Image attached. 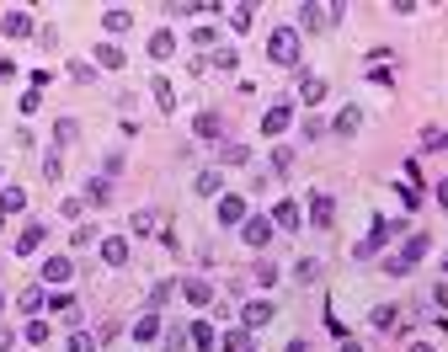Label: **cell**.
<instances>
[{"label":"cell","instance_id":"cell-17","mask_svg":"<svg viewBox=\"0 0 448 352\" xmlns=\"http://www.w3.org/2000/svg\"><path fill=\"white\" fill-rule=\"evenodd\" d=\"M219 128H224V118H219V112H198V118H193V134H198V139H219Z\"/></svg>","mask_w":448,"mask_h":352},{"label":"cell","instance_id":"cell-20","mask_svg":"<svg viewBox=\"0 0 448 352\" xmlns=\"http://www.w3.org/2000/svg\"><path fill=\"white\" fill-rule=\"evenodd\" d=\"M272 224H278V230H299V203H289V198H283V203L272 208Z\"/></svg>","mask_w":448,"mask_h":352},{"label":"cell","instance_id":"cell-7","mask_svg":"<svg viewBox=\"0 0 448 352\" xmlns=\"http://www.w3.org/2000/svg\"><path fill=\"white\" fill-rule=\"evenodd\" d=\"M331 219H337L331 193H315V198H310V224H315V230H331Z\"/></svg>","mask_w":448,"mask_h":352},{"label":"cell","instance_id":"cell-9","mask_svg":"<svg viewBox=\"0 0 448 352\" xmlns=\"http://www.w3.org/2000/svg\"><path fill=\"white\" fill-rule=\"evenodd\" d=\"M0 32H6V37H32V16H27V11H6V16H0Z\"/></svg>","mask_w":448,"mask_h":352},{"label":"cell","instance_id":"cell-11","mask_svg":"<svg viewBox=\"0 0 448 352\" xmlns=\"http://www.w3.org/2000/svg\"><path fill=\"white\" fill-rule=\"evenodd\" d=\"M102 262H107V267H123V262H128V241H123V235H107V241H102Z\"/></svg>","mask_w":448,"mask_h":352},{"label":"cell","instance_id":"cell-40","mask_svg":"<svg viewBox=\"0 0 448 352\" xmlns=\"http://www.w3.org/2000/svg\"><path fill=\"white\" fill-rule=\"evenodd\" d=\"M208 64H219V70H235V64H241V54H235V49H219Z\"/></svg>","mask_w":448,"mask_h":352},{"label":"cell","instance_id":"cell-31","mask_svg":"<svg viewBox=\"0 0 448 352\" xmlns=\"http://www.w3.org/2000/svg\"><path fill=\"white\" fill-rule=\"evenodd\" d=\"M27 310V315H37V310H43V289H22V299H16Z\"/></svg>","mask_w":448,"mask_h":352},{"label":"cell","instance_id":"cell-10","mask_svg":"<svg viewBox=\"0 0 448 352\" xmlns=\"http://www.w3.org/2000/svg\"><path fill=\"white\" fill-rule=\"evenodd\" d=\"M299 102L304 107H320V102H326V80H320V75H304L299 80Z\"/></svg>","mask_w":448,"mask_h":352},{"label":"cell","instance_id":"cell-14","mask_svg":"<svg viewBox=\"0 0 448 352\" xmlns=\"http://www.w3.org/2000/svg\"><path fill=\"white\" fill-rule=\"evenodd\" d=\"M219 224H246V203H241V198H219Z\"/></svg>","mask_w":448,"mask_h":352},{"label":"cell","instance_id":"cell-21","mask_svg":"<svg viewBox=\"0 0 448 352\" xmlns=\"http://www.w3.org/2000/svg\"><path fill=\"white\" fill-rule=\"evenodd\" d=\"M155 336H160V315L150 310V315H139V320H133V341H155Z\"/></svg>","mask_w":448,"mask_h":352},{"label":"cell","instance_id":"cell-29","mask_svg":"<svg viewBox=\"0 0 448 352\" xmlns=\"http://www.w3.org/2000/svg\"><path fill=\"white\" fill-rule=\"evenodd\" d=\"M427 245H432V241H427V235H411V241H406V251H400V256H406V262H411V267H416V262H422V256H427Z\"/></svg>","mask_w":448,"mask_h":352},{"label":"cell","instance_id":"cell-37","mask_svg":"<svg viewBox=\"0 0 448 352\" xmlns=\"http://www.w3.org/2000/svg\"><path fill=\"white\" fill-rule=\"evenodd\" d=\"M75 134H80V128H75V123H70V118H64V123H59V128H54V145H75Z\"/></svg>","mask_w":448,"mask_h":352},{"label":"cell","instance_id":"cell-34","mask_svg":"<svg viewBox=\"0 0 448 352\" xmlns=\"http://www.w3.org/2000/svg\"><path fill=\"white\" fill-rule=\"evenodd\" d=\"M256 283H262V289H272V283H278V267H272V262H256V272H251Z\"/></svg>","mask_w":448,"mask_h":352},{"label":"cell","instance_id":"cell-13","mask_svg":"<svg viewBox=\"0 0 448 352\" xmlns=\"http://www.w3.org/2000/svg\"><path fill=\"white\" fill-rule=\"evenodd\" d=\"M182 299L187 304H208V299H214V283H208V278H187L182 283Z\"/></svg>","mask_w":448,"mask_h":352},{"label":"cell","instance_id":"cell-28","mask_svg":"<svg viewBox=\"0 0 448 352\" xmlns=\"http://www.w3.org/2000/svg\"><path fill=\"white\" fill-rule=\"evenodd\" d=\"M219 160H224V166H246L251 150H246V145H219Z\"/></svg>","mask_w":448,"mask_h":352},{"label":"cell","instance_id":"cell-32","mask_svg":"<svg viewBox=\"0 0 448 352\" xmlns=\"http://www.w3.org/2000/svg\"><path fill=\"white\" fill-rule=\"evenodd\" d=\"M64 352H97V336H85V331H75V336L64 341Z\"/></svg>","mask_w":448,"mask_h":352},{"label":"cell","instance_id":"cell-18","mask_svg":"<svg viewBox=\"0 0 448 352\" xmlns=\"http://www.w3.org/2000/svg\"><path fill=\"white\" fill-rule=\"evenodd\" d=\"M102 27H107L112 37H118V32H128V27H133V11H123V6H112V11H102Z\"/></svg>","mask_w":448,"mask_h":352},{"label":"cell","instance_id":"cell-30","mask_svg":"<svg viewBox=\"0 0 448 352\" xmlns=\"http://www.w3.org/2000/svg\"><path fill=\"white\" fill-rule=\"evenodd\" d=\"M198 193H203V198L224 193V182H219V171H198Z\"/></svg>","mask_w":448,"mask_h":352},{"label":"cell","instance_id":"cell-47","mask_svg":"<svg viewBox=\"0 0 448 352\" xmlns=\"http://www.w3.org/2000/svg\"><path fill=\"white\" fill-rule=\"evenodd\" d=\"M11 70H16V64H11V59H0V80H6V75H11Z\"/></svg>","mask_w":448,"mask_h":352},{"label":"cell","instance_id":"cell-44","mask_svg":"<svg viewBox=\"0 0 448 352\" xmlns=\"http://www.w3.org/2000/svg\"><path fill=\"white\" fill-rule=\"evenodd\" d=\"M11 347H16V331H11V326H0V352H11Z\"/></svg>","mask_w":448,"mask_h":352},{"label":"cell","instance_id":"cell-1","mask_svg":"<svg viewBox=\"0 0 448 352\" xmlns=\"http://www.w3.org/2000/svg\"><path fill=\"white\" fill-rule=\"evenodd\" d=\"M267 59L283 64V70H293V64H299V32H293V27H272V37H267Z\"/></svg>","mask_w":448,"mask_h":352},{"label":"cell","instance_id":"cell-33","mask_svg":"<svg viewBox=\"0 0 448 352\" xmlns=\"http://www.w3.org/2000/svg\"><path fill=\"white\" fill-rule=\"evenodd\" d=\"M406 272H411L406 256H385V278H406Z\"/></svg>","mask_w":448,"mask_h":352},{"label":"cell","instance_id":"cell-8","mask_svg":"<svg viewBox=\"0 0 448 352\" xmlns=\"http://www.w3.org/2000/svg\"><path fill=\"white\" fill-rule=\"evenodd\" d=\"M70 278H75V262H70V256H49V262H43V283L59 289V283H70Z\"/></svg>","mask_w":448,"mask_h":352},{"label":"cell","instance_id":"cell-22","mask_svg":"<svg viewBox=\"0 0 448 352\" xmlns=\"http://www.w3.org/2000/svg\"><path fill=\"white\" fill-rule=\"evenodd\" d=\"M219 352H251V331H224V336H219Z\"/></svg>","mask_w":448,"mask_h":352},{"label":"cell","instance_id":"cell-4","mask_svg":"<svg viewBox=\"0 0 448 352\" xmlns=\"http://www.w3.org/2000/svg\"><path fill=\"white\" fill-rule=\"evenodd\" d=\"M272 315H278V310H272L267 299L246 304V310H241V331H262V326H272Z\"/></svg>","mask_w":448,"mask_h":352},{"label":"cell","instance_id":"cell-19","mask_svg":"<svg viewBox=\"0 0 448 352\" xmlns=\"http://www.w3.org/2000/svg\"><path fill=\"white\" fill-rule=\"evenodd\" d=\"M171 54H176V32H166V27H160V32L150 37V59H171Z\"/></svg>","mask_w":448,"mask_h":352},{"label":"cell","instance_id":"cell-5","mask_svg":"<svg viewBox=\"0 0 448 352\" xmlns=\"http://www.w3.org/2000/svg\"><path fill=\"white\" fill-rule=\"evenodd\" d=\"M289 123H293V107H289V102H278V107H267V112H262V134H267V139H278Z\"/></svg>","mask_w":448,"mask_h":352},{"label":"cell","instance_id":"cell-50","mask_svg":"<svg viewBox=\"0 0 448 352\" xmlns=\"http://www.w3.org/2000/svg\"><path fill=\"white\" fill-rule=\"evenodd\" d=\"M0 219H6V214H0Z\"/></svg>","mask_w":448,"mask_h":352},{"label":"cell","instance_id":"cell-24","mask_svg":"<svg viewBox=\"0 0 448 352\" xmlns=\"http://www.w3.org/2000/svg\"><path fill=\"white\" fill-rule=\"evenodd\" d=\"M331 128H337V134H358V128H363V112H358V107L337 112V123H331Z\"/></svg>","mask_w":448,"mask_h":352},{"label":"cell","instance_id":"cell-3","mask_svg":"<svg viewBox=\"0 0 448 352\" xmlns=\"http://www.w3.org/2000/svg\"><path fill=\"white\" fill-rule=\"evenodd\" d=\"M337 16H347V6H299V22L315 27V32H320V27H331Z\"/></svg>","mask_w":448,"mask_h":352},{"label":"cell","instance_id":"cell-49","mask_svg":"<svg viewBox=\"0 0 448 352\" xmlns=\"http://www.w3.org/2000/svg\"><path fill=\"white\" fill-rule=\"evenodd\" d=\"M0 182H6V171H0Z\"/></svg>","mask_w":448,"mask_h":352},{"label":"cell","instance_id":"cell-42","mask_svg":"<svg viewBox=\"0 0 448 352\" xmlns=\"http://www.w3.org/2000/svg\"><path fill=\"white\" fill-rule=\"evenodd\" d=\"M166 347H171V352H182V347H187V331H182V326H171V331H166Z\"/></svg>","mask_w":448,"mask_h":352},{"label":"cell","instance_id":"cell-38","mask_svg":"<svg viewBox=\"0 0 448 352\" xmlns=\"http://www.w3.org/2000/svg\"><path fill=\"white\" fill-rule=\"evenodd\" d=\"M22 336H27V341H49V320H27Z\"/></svg>","mask_w":448,"mask_h":352},{"label":"cell","instance_id":"cell-16","mask_svg":"<svg viewBox=\"0 0 448 352\" xmlns=\"http://www.w3.org/2000/svg\"><path fill=\"white\" fill-rule=\"evenodd\" d=\"M49 241V230H43V224H27L22 235H16V256H27V251H37V245Z\"/></svg>","mask_w":448,"mask_h":352},{"label":"cell","instance_id":"cell-27","mask_svg":"<svg viewBox=\"0 0 448 352\" xmlns=\"http://www.w3.org/2000/svg\"><path fill=\"white\" fill-rule=\"evenodd\" d=\"M193 347H198V352L219 347V336H214V326H208V320H198V326H193Z\"/></svg>","mask_w":448,"mask_h":352},{"label":"cell","instance_id":"cell-41","mask_svg":"<svg viewBox=\"0 0 448 352\" xmlns=\"http://www.w3.org/2000/svg\"><path fill=\"white\" fill-rule=\"evenodd\" d=\"M422 145H427V150H448V134H443V128H427Z\"/></svg>","mask_w":448,"mask_h":352},{"label":"cell","instance_id":"cell-48","mask_svg":"<svg viewBox=\"0 0 448 352\" xmlns=\"http://www.w3.org/2000/svg\"><path fill=\"white\" fill-rule=\"evenodd\" d=\"M406 352H432V347H427V341H411V347H406Z\"/></svg>","mask_w":448,"mask_h":352},{"label":"cell","instance_id":"cell-23","mask_svg":"<svg viewBox=\"0 0 448 352\" xmlns=\"http://www.w3.org/2000/svg\"><path fill=\"white\" fill-rule=\"evenodd\" d=\"M97 64H102V70H123L128 59H123V49H118V43H102V49H97Z\"/></svg>","mask_w":448,"mask_h":352},{"label":"cell","instance_id":"cell-25","mask_svg":"<svg viewBox=\"0 0 448 352\" xmlns=\"http://www.w3.org/2000/svg\"><path fill=\"white\" fill-rule=\"evenodd\" d=\"M27 208V193L22 187H6V193H0V214H22Z\"/></svg>","mask_w":448,"mask_h":352},{"label":"cell","instance_id":"cell-35","mask_svg":"<svg viewBox=\"0 0 448 352\" xmlns=\"http://www.w3.org/2000/svg\"><path fill=\"white\" fill-rule=\"evenodd\" d=\"M251 6H230V27H241V32H246V27H251Z\"/></svg>","mask_w":448,"mask_h":352},{"label":"cell","instance_id":"cell-45","mask_svg":"<svg viewBox=\"0 0 448 352\" xmlns=\"http://www.w3.org/2000/svg\"><path fill=\"white\" fill-rule=\"evenodd\" d=\"M341 352H363V341H352V336H341Z\"/></svg>","mask_w":448,"mask_h":352},{"label":"cell","instance_id":"cell-6","mask_svg":"<svg viewBox=\"0 0 448 352\" xmlns=\"http://www.w3.org/2000/svg\"><path fill=\"white\" fill-rule=\"evenodd\" d=\"M385 241H389V224H385V219H374V230H368L363 241L352 245V256H358V262H363V256H374V251H379V245H385Z\"/></svg>","mask_w":448,"mask_h":352},{"label":"cell","instance_id":"cell-39","mask_svg":"<svg viewBox=\"0 0 448 352\" xmlns=\"http://www.w3.org/2000/svg\"><path fill=\"white\" fill-rule=\"evenodd\" d=\"M320 278V262H315V256H304V262H299V283H315Z\"/></svg>","mask_w":448,"mask_h":352},{"label":"cell","instance_id":"cell-46","mask_svg":"<svg viewBox=\"0 0 448 352\" xmlns=\"http://www.w3.org/2000/svg\"><path fill=\"white\" fill-rule=\"evenodd\" d=\"M437 203L448 208V176H443V182H437Z\"/></svg>","mask_w":448,"mask_h":352},{"label":"cell","instance_id":"cell-15","mask_svg":"<svg viewBox=\"0 0 448 352\" xmlns=\"http://www.w3.org/2000/svg\"><path fill=\"white\" fill-rule=\"evenodd\" d=\"M150 97L160 102V112H176V91H171L166 75H155V80H150Z\"/></svg>","mask_w":448,"mask_h":352},{"label":"cell","instance_id":"cell-26","mask_svg":"<svg viewBox=\"0 0 448 352\" xmlns=\"http://www.w3.org/2000/svg\"><path fill=\"white\" fill-rule=\"evenodd\" d=\"M368 320H374L379 331H395V326H400V310H395V304H379V310H374Z\"/></svg>","mask_w":448,"mask_h":352},{"label":"cell","instance_id":"cell-12","mask_svg":"<svg viewBox=\"0 0 448 352\" xmlns=\"http://www.w3.org/2000/svg\"><path fill=\"white\" fill-rule=\"evenodd\" d=\"M85 203H91V208H107L112 203V182H107V176H91V182H85Z\"/></svg>","mask_w":448,"mask_h":352},{"label":"cell","instance_id":"cell-43","mask_svg":"<svg viewBox=\"0 0 448 352\" xmlns=\"http://www.w3.org/2000/svg\"><path fill=\"white\" fill-rule=\"evenodd\" d=\"M49 304H54V310H59V315H70V320H75V299H70V293H54Z\"/></svg>","mask_w":448,"mask_h":352},{"label":"cell","instance_id":"cell-36","mask_svg":"<svg viewBox=\"0 0 448 352\" xmlns=\"http://www.w3.org/2000/svg\"><path fill=\"white\" fill-rule=\"evenodd\" d=\"M155 224H160V219L150 214V208H139V214H133V230H139V235H150V230H155Z\"/></svg>","mask_w":448,"mask_h":352},{"label":"cell","instance_id":"cell-2","mask_svg":"<svg viewBox=\"0 0 448 352\" xmlns=\"http://www.w3.org/2000/svg\"><path fill=\"white\" fill-rule=\"evenodd\" d=\"M241 241L262 251V245L272 241V219H267V214H251V219H246V224H241Z\"/></svg>","mask_w":448,"mask_h":352}]
</instances>
